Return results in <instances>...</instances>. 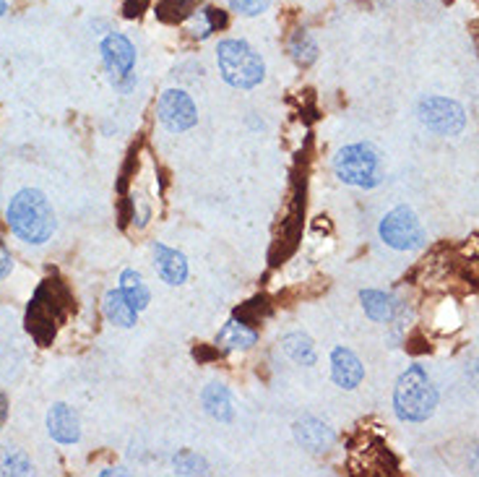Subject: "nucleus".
I'll list each match as a JSON object with an SVG mask.
<instances>
[{
    "mask_svg": "<svg viewBox=\"0 0 479 477\" xmlns=\"http://www.w3.org/2000/svg\"><path fill=\"white\" fill-rule=\"evenodd\" d=\"M11 232L32 246H42L53 238L56 232V211L50 207L47 196L37 188H24L19 191L5 211Z\"/></svg>",
    "mask_w": 479,
    "mask_h": 477,
    "instance_id": "obj_1",
    "label": "nucleus"
},
{
    "mask_svg": "<svg viewBox=\"0 0 479 477\" xmlns=\"http://www.w3.org/2000/svg\"><path fill=\"white\" fill-rule=\"evenodd\" d=\"M438 407V389L433 386L423 365H409L399 376L393 389V410L399 421L424 422L435 415Z\"/></svg>",
    "mask_w": 479,
    "mask_h": 477,
    "instance_id": "obj_2",
    "label": "nucleus"
},
{
    "mask_svg": "<svg viewBox=\"0 0 479 477\" xmlns=\"http://www.w3.org/2000/svg\"><path fill=\"white\" fill-rule=\"evenodd\" d=\"M68 306H71V295L57 279H47L39 285L37 295L26 310V329L42 347L53 344L57 326L63 324L68 313Z\"/></svg>",
    "mask_w": 479,
    "mask_h": 477,
    "instance_id": "obj_3",
    "label": "nucleus"
},
{
    "mask_svg": "<svg viewBox=\"0 0 479 477\" xmlns=\"http://www.w3.org/2000/svg\"><path fill=\"white\" fill-rule=\"evenodd\" d=\"M217 66H219L221 78L235 89H256L266 76L263 57L245 39H224V42H219Z\"/></svg>",
    "mask_w": 479,
    "mask_h": 477,
    "instance_id": "obj_4",
    "label": "nucleus"
},
{
    "mask_svg": "<svg viewBox=\"0 0 479 477\" xmlns=\"http://www.w3.org/2000/svg\"><path fill=\"white\" fill-rule=\"evenodd\" d=\"M336 178L354 188H375L383 183L386 167H383V154L372 144H350L333 159Z\"/></svg>",
    "mask_w": 479,
    "mask_h": 477,
    "instance_id": "obj_5",
    "label": "nucleus"
},
{
    "mask_svg": "<svg viewBox=\"0 0 479 477\" xmlns=\"http://www.w3.org/2000/svg\"><path fill=\"white\" fill-rule=\"evenodd\" d=\"M381 240L393 250H417L424 246V229L409 207H396L381 222Z\"/></svg>",
    "mask_w": 479,
    "mask_h": 477,
    "instance_id": "obj_6",
    "label": "nucleus"
},
{
    "mask_svg": "<svg viewBox=\"0 0 479 477\" xmlns=\"http://www.w3.org/2000/svg\"><path fill=\"white\" fill-rule=\"evenodd\" d=\"M417 115L433 134L438 136H459L466 126V113L456 99L448 96H427L420 102Z\"/></svg>",
    "mask_w": 479,
    "mask_h": 477,
    "instance_id": "obj_7",
    "label": "nucleus"
},
{
    "mask_svg": "<svg viewBox=\"0 0 479 477\" xmlns=\"http://www.w3.org/2000/svg\"><path fill=\"white\" fill-rule=\"evenodd\" d=\"M157 115L162 126L172 134H185L199 123V110L183 89H167L157 102Z\"/></svg>",
    "mask_w": 479,
    "mask_h": 477,
    "instance_id": "obj_8",
    "label": "nucleus"
},
{
    "mask_svg": "<svg viewBox=\"0 0 479 477\" xmlns=\"http://www.w3.org/2000/svg\"><path fill=\"white\" fill-rule=\"evenodd\" d=\"M102 60L105 68L110 71L112 84H117L120 89H128L133 84V66H136V50L123 35H107L102 39Z\"/></svg>",
    "mask_w": 479,
    "mask_h": 477,
    "instance_id": "obj_9",
    "label": "nucleus"
},
{
    "mask_svg": "<svg viewBox=\"0 0 479 477\" xmlns=\"http://www.w3.org/2000/svg\"><path fill=\"white\" fill-rule=\"evenodd\" d=\"M295 439L305 452H311V454H326L333 443H336V433L323 421L308 415V418L295 422Z\"/></svg>",
    "mask_w": 479,
    "mask_h": 477,
    "instance_id": "obj_10",
    "label": "nucleus"
},
{
    "mask_svg": "<svg viewBox=\"0 0 479 477\" xmlns=\"http://www.w3.org/2000/svg\"><path fill=\"white\" fill-rule=\"evenodd\" d=\"M331 376L336 386L352 391V389H357L362 383V379H365V368H362L360 358L352 350L336 347L331 352Z\"/></svg>",
    "mask_w": 479,
    "mask_h": 477,
    "instance_id": "obj_11",
    "label": "nucleus"
},
{
    "mask_svg": "<svg viewBox=\"0 0 479 477\" xmlns=\"http://www.w3.org/2000/svg\"><path fill=\"white\" fill-rule=\"evenodd\" d=\"M47 433L57 441V443H78L81 439V422L78 415L68 404H53L47 412Z\"/></svg>",
    "mask_w": 479,
    "mask_h": 477,
    "instance_id": "obj_12",
    "label": "nucleus"
},
{
    "mask_svg": "<svg viewBox=\"0 0 479 477\" xmlns=\"http://www.w3.org/2000/svg\"><path fill=\"white\" fill-rule=\"evenodd\" d=\"M154 267L167 285L178 287L188 279V261H185L183 253L167 249L162 243H154Z\"/></svg>",
    "mask_w": 479,
    "mask_h": 477,
    "instance_id": "obj_13",
    "label": "nucleus"
},
{
    "mask_svg": "<svg viewBox=\"0 0 479 477\" xmlns=\"http://www.w3.org/2000/svg\"><path fill=\"white\" fill-rule=\"evenodd\" d=\"M256 342H259V331L250 324H245L242 319H229L217 334V347L227 350V352L250 350Z\"/></svg>",
    "mask_w": 479,
    "mask_h": 477,
    "instance_id": "obj_14",
    "label": "nucleus"
},
{
    "mask_svg": "<svg viewBox=\"0 0 479 477\" xmlns=\"http://www.w3.org/2000/svg\"><path fill=\"white\" fill-rule=\"evenodd\" d=\"M360 300H362L365 313H368L372 321H378V324H391L396 319L399 308H402L391 292H381V289H362Z\"/></svg>",
    "mask_w": 479,
    "mask_h": 477,
    "instance_id": "obj_15",
    "label": "nucleus"
},
{
    "mask_svg": "<svg viewBox=\"0 0 479 477\" xmlns=\"http://www.w3.org/2000/svg\"><path fill=\"white\" fill-rule=\"evenodd\" d=\"M201 401L206 415L214 418L217 422H232V418H235L232 394H229V389L221 386V383H209V386L203 389Z\"/></svg>",
    "mask_w": 479,
    "mask_h": 477,
    "instance_id": "obj_16",
    "label": "nucleus"
},
{
    "mask_svg": "<svg viewBox=\"0 0 479 477\" xmlns=\"http://www.w3.org/2000/svg\"><path fill=\"white\" fill-rule=\"evenodd\" d=\"M102 310H105V319L115 326H123L130 329L138 321V310L130 306L128 298L123 295V289H110L102 300Z\"/></svg>",
    "mask_w": 479,
    "mask_h": 477,
    "instance_id": "obj_17",
    "label": "nucleus"
},
{
    "mask_svg": "<svg viewBox=\"0 0 479 477\" xmlns=\"http://www.w3.org/2000/svg\"><path fill=\"white\" fill-rule=\"evenodd\" d=\"M281 347H284V352H287V355H290L297 365L311 368V365H315V360H318L313 340H311L308 334H302V331H292V334H287V337L281 340Z\"/></svg>",
    "mask_w": 479,
    "mask_h": 477,
    "instance_id": "obj_18",
    "label": "nucleus"
},
{
    "mask_svg": "<svg viewBox=\"0 0 479 477\" xmlns=\"http://www.w3.org/2000/svg\"><path fill=\"white\" fill-rule=\"evenodd\" d=\"M120 289H123V295L128 298V303L136 308L138 313L151 303V292H148L147 282H144L141 274L133 271V269H126V271L120 274Z\"/></svg>",
    "mask_w": 479,
    "mask_h": 477,
    "instance_id": "obj_19",
    "label": "nucleus"
},
{
    "mask_svg": "<svg viewBox=\"0 0 479 477\" xmlns=\"http://www.w3.org/2000/svg\"><path fill=\"white\" fill-rule=\"evenodd\" d=\"M224 14L217 8H201V11H193L188 16V26H190V35L196 39L211 37V32H217V26H224Z\"/></svg>",
    "mask_w": 479,
    "mask_h": 477,
    "instance_id": "obj_20",
    "label": "nucleus"
},
{
    "mask_svg": "<svg viewBox=\"0 0 479 477\" xmlns=\"http://www.w3.org/2000/svg\"><path fill=\"white\" fill-rule=\"evenodd\" d=\"M290 53L295 57L297 66H302V68H308V66H313L315 57H318V45H315V39L308 35V32H295L292 39H290Z\"/></svg>",
    "mask_w": 479,
    "mask_h": 477,
    "instance_id": "obj_21",
    "label": "nucleus"
},
{
    "mask_svg": "<svg viewBox=\"0 0 479 477\" xmlns=\"http://www.w3.org/2000/svg\"><path fill=\"white\" fill-rule=\"evenodd\" d=\"M196 3H199V0H162V3L157 5V16L162 21H167V24L183 21L196 11Z\"/></svg>",
    "mask_w": 479,
    "mask_h": 477,
    "instance_id": "obj_22",
    "label": "nucleus"
},
{
    "mask_svg": "<svg viewBox=\"0 0 479 477\" xmlns=\"http://www.w3.org/2000/svg\"><path fill=\"white\" fill-rule=\"evenodd\" d=\"M0 472L3 475H32V462L21 452H5L0 459Z\"/></svg>",
    "mask_w": 479,
    "mask_h": 477,
    "instance_id": "obj_23",
    "label": "nucleus"
},
{
    "mask_svg": "<svg viewBox=\"0 0 479 477\" xmlns=\"http://www.w3.org/2000/svg\"><path fill=\"white\" fill-rule=\"evenodd\" d=\"M175 470H178L180 475H203V472L209 470V464H206L199 454H193V452H180V454L175 457Z\"/></svg>",
    "mask_w": 479,
    "mask_h": 477,
    "instance_id": "obj_24",
    "label": "nucleus"
},
{
    "mask_svg": "<svg viewBox=\"0 0 479 477\" xmlns=\"http://www.w3.org/2000/svg\"><path fill=\"white\" fill-rule=\"evenodd\" d=\"M229 5L242 16H259L271 5V0H229Z\"/></svg>",
    "mask_w": 479,
    "mask_h": 477,
    "instance_id": "obj_25",
    "label": "nucleus"
},
{
    "mask_svg": "<svg viewBox=\"0 0 479 477\" xmlns=\"http://www.w3.org/2000/svg\"><path fill=\"white\" fill-rule=\"evenodd\" d=\"M147 8H148V0H126L123 14H126V19H136V16H141Z\"/></svg>",
    "mask_w": 479,
    "mask_h": 477,
    "instance_id": "obj_26",
    "label": "nucleus"
},
{
    "mask_svg": "<svg viewBox=\"0 0 479 477\" xmlns=\"http://www.w3.org/2000/svg\"><path fill=\"white\" fill-rule=\"evenodd\" d=\"M11 269H14L11 253H8V249L0 243V279H3V277H8V274H11Z\"/></svg>",
    "mask_w": 479,
    "mask_h": 477,
    "instance_id": "obj_27",
    "label": "nucleus"
},
{
    "mask_svg": "<svg viewBox=\"0 0 479 477\" xmlns=\"http://www.w3.org/2000/svg\"><path fill=\"white\" fill-rule=\"evenodd\" d=\"M5 418H8V401H5V397L0 394V425L5 422Z\"/></svg>",
    "mask_w": 479,
    "mask_h": 477,
    "instance_id": "obj_28",
    "label": "nucleus"
},
{
    "mask_svg": "<svg viewBox=\"0 0 479 477\" xmlns=\"http://www.w3.org/2000/svg\"><path fill=\"white\" fill-rule=\"evenodd\" d=\"M5 14V0H0V16Z\"/></svg>",
    "mask_w": 479,
    "mask_h": 477,
    "instance_id": "obj_29",
    "label": "nucleus"
}]
</instances>
